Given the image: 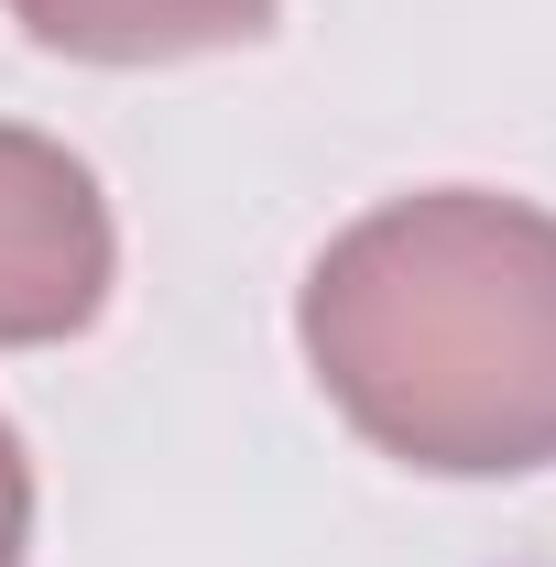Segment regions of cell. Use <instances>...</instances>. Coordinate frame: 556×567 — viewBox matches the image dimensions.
I'll use <instances>...</instances> for the list:
<instances>
[{"label": "cell", "mask_w": 556, "mask_h": 567, "mask_svg": "<svg viewBox=\"0 0 556 567\" xmlns=\"http://www.w3.org/2000/svg\"><path fill=\"white\" fill-rule=\"evenodd\" d=\"M317 393L425 481L556 470V208L502 186L382 197L295 295Z\"/></svg>", "instance_id": "cell-1"}, {"label": "cell", "mask_w": 556, "mask_h": 567, "mask_svg": "<svg viewBox=\"0 0 556 567\" xmlns=\"http://www.w3.org/2000/svg\"><path fill=\"white\" fill-rule=\"evenodd\" d=\"M0 11L76 66H186V55L262 44L284 0H0Z\"/></svg>", "instance_id": "cell-3"}, {"label": "cell", "mask_w": 556, "mask_h": 567, "mask_svg": "<svg viewBox=\"0 0 556 567\" xmlns=\"http://www.w3.org/2000/svg\"><path fill=\"white\" fill-rule=\"evenodd\" d=\"M121 229L66 142L0 121V350H66L110 317Z\"/></svg>", "instance_id": "cell-2"}, {"label": "cell", "mask_w": 556, "mask_h": 567, "mask_svg": "<svg viewBox=\"0 0 556 567\" xmlns=\"http://www.w3.org/2000/svg\"><path fill=\"white\" fill-rule=\"evenodd\" d=\"M22 557H33V458L0 415V567H22Z\"/></svg>", "instance_id": "cell-4"}]
</instances>
